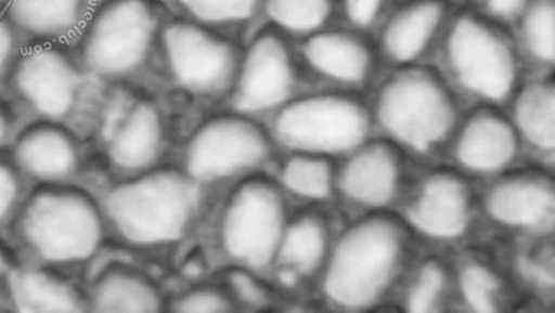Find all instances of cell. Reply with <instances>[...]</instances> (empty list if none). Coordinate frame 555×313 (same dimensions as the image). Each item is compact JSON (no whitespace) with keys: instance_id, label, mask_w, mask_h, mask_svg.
Masks as SVG:
<instances>
[{"instance_id":"obj_35","label":"cell","mask_w":555,"mask_h":313,"mask_svg":"<svg viewBox=\"0 0 555 313\" xmlns=\"http://www.w3.org/2000/svg\"><path fill=\"white\" fill-rule=\"evenodd\" d=\"M520 269L526 277L544 288L554 286L553 249H544L535 255L521 259Z\"/></svg>"},{"instance_id":"obj_38","label":"cell","mask_w":555,"mask_h":313,"mask_svg":"<svg viewBox=\"0 0 555 313\" xmlns=\"http://www.w3.org/2000/svg\"><path fill=\"white\" fill-rule=\"evenodd\" d=\"M17 129L16 107L8 97L0 95V151L9 147Z\"/></svg>"},{"instance_id":"obj_27","label":"cell","mask_w":555,"mask_h":313,"mask_svg":"<svg viewBox=\"0 0 555 313\" xmlns=\"http://www.w3.org/2000/svg\"><path fill=\"white\" fill-rule=\"evenodd\" d=\"M170 13L245 38L259 23L262 0H163Z\"/></svg>"},{"instance_id":"obj_1","label":"cell","mask_w":555,"mask_h":313,"mask_svg":"<svg viewBox=\"0 0 555 313\" xmlns=\"http://www.w3.org/2000/svg\"><path fill=\"white\" fill-rule=\"evenodd\" d=\"M112 245L170 273L194 255L208 196L172 164L96 190Z\"/></svg>"},{"instance_id":"obj_22","label":"cell","mask_w":555,"mask_h":313,"mask_svg":"<svg viewBox=\"0 0 555 313\" xmlns=\"http://www.w3.org/2000/svg\"><path fill=\"white\" fill-rule=\"evenodd\" d=\"M269 175L292 208L321 207L336 188L332 158L311 153L279 152Z\"/></svg>"},{"instance_id":"obj_18","label":"cell","mask_w":555,"mask_h":313,"mask_svg":"<svg viewBox=\"0 0 555 313\" xmlns=\"http://www.w3.org/2000/svg\"><path fill=\"white\" fill-rule=\"evenodd\" d=\"M487 208L495 220L508 225L552 229L555 216L553 181L538 171L506 175L490 188Z\"/></svg>"},{"instance_id":"obj_39","label":"cell","mask_w":555,"mask_h":313,"mask_svg":"<svg viewBox=\"0 0 555 313\" xmlns=\"http://www.w3.org/2000/svg\"><path fill=\"white\" fill-rule=\"evenodd\" d=\"M529 0H487L490 10L500 16H511L517 13Z\"/></svg>"},{"instance_id":"obj_23","label":"cell","mask_w":555,"mask_h":313,"mask_svg":"<svg viewBox=\"0 0 555 313\" xmlns=\"http://www.w3.org/2000/svg\"><path fill=\"white\" fill-rule=\"evenodd\" d=\"M89 0H3L0 12L23 40L62 41L79 31Z\"/></svg>"},{"instance_id":"obj_20","label":"cell","mask_w":555,"mask_h":313,"mask_svg":"<svg viewBox=\"0 0 555 313\" xmlns=\"http://www.w3.org/2000/svg\"><path fill=\"white\" fill-rule=\"evenodd\" d=\"M469 210V191L463 179L450 170H439L425 180L409 206L408 218L427 235L452 238L465 230Z\"/></svg>"},{"instance_id":"obj_2","label":"cell","mask_w":555,"mask_h":313,"mask_svg":"<svg viewBox=\"0 0 555 313\" xmlns=\"http://www.w3.org/2000/svg\"><path fill=\"white\" fill-rule=\"evenodd\" d=\"M292 209L269 173L209 196L195 261L210 270L238 268L270 275Z\"/></svg>"},{"instance_id":"obj_8","label":"cell","mask_w":555,"mask_h":313,"mask_svg":"<svg viewBox=\"0 0 555 313\" xmlns=\"http://www.w3.org/2000/svg\"><path fill=\"white\" fill-rule=\"evenodd\" d=\"M8 99L33 119L92 125L108 90L94 82L62 41L24 40L2 81Z\"/></svg>"},{"instance_id":"obj_7","label":"cell","mask_w":555,"mask_h":313,"mask_svg":"<svg viewBox=\"0 0 555 313\" xmlns=\"http://www.w3.org/2000/svg\"><path fill=\"white\" fill-rule=\"evenodd\" d=\"M243 40L169 12L159 38L154 89L185 114L222 106L234 81Z\"/></svg>"},{"instance_id":"obj_13","label":"cell","mask_w":555,"mask_h":313,"mask_svg":"<svg viewBox=\"0 0 555 313\" xmlns=\"http://www.w3.org/2000/svg\"><path fill=\"white\" fill-rule=\"evenodd\" d=\"M170 272L114 246L91 266L85 282L89 311L166 312Z\"/></svg>"},{"instance_id":"obj_29","label":"cell","mask_w":555,"mask_h":313,"mask_svg":"<svg viewBox=\"0 0 555 313\" xmlns=\"http://www.w3.org/2000/svg\"><path fill=\"white\" fill-rule=\"evenodd\" d=\"M515 117L524 134L537 146H555V86L552 79L533 82L515 102Z\"/></svg>"},{"instance_id":"obj_37","label":"cell","mask_w":555,"mask_h":313,"mask_svg":"<svg viewBox=\"0 0 555 313\" xmlns=\"http://www.w3.org/2000/svg\"><path fill=\"white\" fill-rule=\"evenodd\" d=\"M384 0H344L348 18L359 26H367L377 16Z\"/></svg>"},{"instance_id":"obj_25","label":"cell","mask_w":555,"mask_h":313,"mask_svg":"<svg viewBox=\"0 0 555 313\" xmlns=\"http://www.w3.org/2000/svg\"><path fill=\"white\" fill-rule=\"evenodd\" d=\"M446 11L440 0H420L399 10L384 29L387 54L398 62L417 57L436 34Z\"/></svg>"},{"instance_id":"obj_14","label":"cell","mask_w":555,"mask_h":313,"mask_svg":"<svg viewBox=\"0 0 555 313\" xmlns=\"http://www.w3.org/2000/svg\"><path fill=\"white\" fill-rule=\"evenodd\" d=\"M450 65L470 91L492 101L505 99L515 82L513 50L500 31L480 17L456 19L447 40Z\"/></svg>"},{"instance_id":"obj_16","label":"cell","mask_w":555,"mask_h":313,"mask_svg":"<svg viewBox=\"0 0 555 313\" xmlns=\"http://www.w3.org/2000/svg\"><path fill=\"white\" fill-rule=\"evenodd\" d=\"M332 245L331 227L321 207L292 209L270 271L286 304L315 287Z\"/></svg>"},{"instance_id":"obj_34","label":"cell","mask_w":555,"mask_h":313,"mask_svg":"<svg viewBox=\"0 0 555 313\" xmlns=\"http://www.w3.org/2000/svg\"><path fill=\"white\" fill-rule=\"evenodd\" d=\"M26 193V179L9 152L0 151V229L10 225Z\"/></svg>"},{"instance_id":"obj_40","label":"cell","mask_w":555,"mask_h":313,"mask_svg":"<svg viewBox=\"0 0 555 313\" xmlns=\"http://www.w3.org/2000/svg\"><path fill=\"white\" fill-rule=\"evenodd\" d=\"M18 262L15 260L13 251L7 245L0 242V284L4 285V281L14 265Z\"/></svg>"},{"instance_id":"obj_19","label":"cell","mask_w":555,"mask_h":313,"mask_svg":"<svg viewBox=\"0 0 555 313\" xmlns=\"http://www.w3.org/2000/svg\"><path fill=\"white\" fill-rule=\"evenodd\" d=\"M305 76L313 74L339 82L363 80L372 66V52L358 36L343 30L320 29L295 41Z\"/></svg>"},{"instance_id":"obj_3","label":"cell","mask_w":555,"mask_h":313,"mask_svg":"<svg viewBox=\"0 0 555 313\" xmlns=\"http://www.w3.org/2000/svg\"><path fill=\"white\" fill-rule=\"evenodd\" d=\"M28 262L90 268L113 245L96 191L78 182L37 184L9 225Z\"/></svg>"},{"instance_id":"obj_17","label":"cell","mask_w":555,"mask_h":313,"mask_svg":"<svg viewBox=\"0 0 555 313\" xmlns=\"http://www.w3.org/2000/svg\"><path fill=\"white\" fill-rule=\"evenodd\" d=\"M4 287L21 312L89 311L85 283L75 281L64 269L18 262L9 272Z\"/></svg>"},{"instance_id":"obj_31","label":"cell","mask_w":555,"mask_h":313,"mask_svg":"<svg viewBox=\"0 0 555 313\" xmlns=\"http://www.w3.org/2000/svg\"><path fill=\"white\" fill-rule=\"evenodd\" d=\"M528 50L542 62L555 58V0H529L522 18Z\"/></svg>"},{"instance_id":"obj_30","label":"cell","mask_w":555,"mask_h":313,"mask_svg":"<svg viewBox=\"0 0 555 313\" xmlns=\"http://www.w3.org/2000/svg\"><path fill=\"white\" fill-rule=\"evenodd\" d=\"M235 303L237 312L270 311L286 305V300L270 275L224 268L217 270Z\"/></svg>"},{"instance_id":"obj_5","label":"cell","mask_w":555,"mask_h":313,"mask_svg":"<svg viewBox=\"0 0 555 313\" xmlns=\"http://www.w3.org/2000/svg\"><path fill=\"white\" fill-rule=\"evenodd\" d=\"M163 0H100L78 31L75 55L105 90L154 88Z\"/></svg>"},{"instance_id":"obj_32","label":"cell","mask_w":555,"mask_h":313,"mask_svg":"<svg viewBox=\"0 0 555 313\" xmlns=\"http://www.w3.org/2000/svg\"><path fill=\"white\" fill-rule=\"evenodd\" d=\"M460 287L466 303L476 312L500 310L501 281L496 273L479 261H472L460 272Z\"/></svg>"},{"instance_id":"obj_36","label":"cell","mask_w":555,"mask_h":313,"mask_svg":"<svg viewBox=\"0 0 555 313\" xmlns=\"http://www.w3.org/2000/svg\"><path fill=\"white\" fill-rule=\"evenodd\" d=\"M23 39L0 12V82L18 52Z\"/></svg>"},{"instance_id":"obj_4","label":"cell","mask_w":555,"mask_h":313,"mask_svg":"<svg viewBox=\"0 0 555 313\" xmlns=\"http://www.w3.org/2000/svg\"><path fill=\"white\" fill-rule=\"evenodd\" d=\"M278 154L266 121L219 106L184 115L171 164L209 197L269 173Z\"/></svg>"},{"instance_id":"obj_9","label":"cell","mask_w":555,"mask_h":313,"mask_svg":"<svg viewBox=\"0 0 555 313\" xmlns=\"http://www.w3.org/2000/svg\"><path fill=\"white\" fill-rule=\"evenodd\" d=\"M406 243L397 219L382 214L364 218L333 242L315 287L333 307L366 309L396 276Z\"/></svg>"},{"instance_id":"obj_15","label":"cell","mask_w":555,"mask_h":313,"mask_svg":"<svg viewBox=\"0 0 555 313\" xmlns=\"http://www.w3.org/2000/svg\"><path fill=\"white\" fill-rule=\"evenodd\" d=\"M26 179L37 184L76 182L87 168V147L72 125L33 119L18 128L8 149Z\"/></svg>"},{"instance_id":"obj_24","label":"cell","mask_w":555,"mask_h":313,"mask_svg":"<svg viewBox=\"0 0 555 313\" xmlns=\"http://www.w3.org/2000/svg\"><path fill=\"white\" fill-rule=\"evenodd\" d=\"M517 149V136L501 114L481 109L463 127L456 143L457 159L477 171H493L511 161Z\"/></svg>"},{"instance_id":"obj_11","label":"cell","mask_w":555,"mask_h":313,"mask_svg":"<svg viewBox=\"0 0 555 313\" xmlns=\"http://www.w3.org/2000/svg\"><path fill=\"white\" fill-rule=\"evenodd\" d=\"M295 41L270 25H257L243 40L236 74L225 103L267 121L305 89Z\"/></svg>"},{"instance_id":"obj_28","label":"cell","mask_w":555,"mask_h":313,"mask_svg":"<svg viewBox=\"0 0 555 313\" xmlns=\"http://www.w3.org/2000/svg\"><path fill=\"white\" fill-rule=\"evenodd\" d=\"M334 5L335 0H262L258 25H270L297 41L323 29Z\"/></svg>"},{"instance_id":"obj_21","label":"cell","mask_w":555,"mask_h":313,"mask_svg":"<svg viewBox=\"0 0 555 313\" xmlns=\"http://www.w3.org/2000/svg\"><path fill=\"white\" fill-rule=\"evenodd\" d=\"M387 142H373L360 149L336 173L337 187L346 197L369 206H383L396 194L400 159Z\"/></svg>"},{"instance_id":"obj_10","label":"cell","mask_w":555,"mask_h":313,"mask_svg":"<svg viewBox=\"0 0 555 313\" xmlns=\"http://www.w3.org/2000/svg\"><path fill=\"white\" fill-rule=\"evenodd\" d=\"M279 152L332 158L358 145L369 131V115L356 99L304 90L267 119Z\"/></svg>"},{"instance_id":"obj_12","label":"cell","mask_w":555,"mask_h":313,"mask_svg":"<svg viewBox=\"0 0 555 313\" xmlns=\"http://www.w3.org/2000/svg\"><path fill=\"white\" fill-rule=\"evenodd\" d=\"M377 116L396 138L424 151L448 135L455 122L456 108L449 90L434 71L410 67L383 86Z\"/></svg>"},{"instance_id":"obj_33","label":"cell","mask_w":555,"mask_h":313,"mask_svg":"<svg viewBox=\"0 0 555 313\" xmlns=\"http://www.w3.org/2000/svg\"><path fill=\"white\" fill-rule=\"evenodd\" d=\"M447 288V273L436 259L425 261L410 287L406 309L411 312L438 311Z\"/></svg>"},{"instance_id":"obj_26","label":"cell","mask_w":555,"mask_h":313,"mask_svg":"<svg viewBox=\"0 0 555 313\" xmlns=\"http://www.w3.org/2000/svg\"><path fill=\"white\" fill-rule=\"evenodd\" d=\"M169 278L166 312L219 313L237 312L235 303L217 270L176 271Z\"/></svg>"},{"instance_id":"obj_6","label":"cell","mask_w":555,"mask_h":313,"mask_svg":"<svg viewBox=\"0 0 555 313\" xmlns=\"http://www.w3.org/2000/svg\"><path fill=\"white\" fill-rule=\"evenodd\" d=\"M184 115L154 88L109 90L92 125L103 179L171 164Z\"/></svg>"}]
</instances>
